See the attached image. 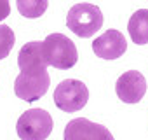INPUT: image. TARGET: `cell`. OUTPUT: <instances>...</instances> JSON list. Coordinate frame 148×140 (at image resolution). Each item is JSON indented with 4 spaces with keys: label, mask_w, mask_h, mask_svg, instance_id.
I'll return each mask as SVG.
<instances>
[{
    "label": "cell",
    "mask_w": 148,
    "mask_h": 140,
    "mask_svg": "<svg viewBox=\"0 0 148 140\" xmlns=\"http://www.w3.org/2000/svg\"><path fill=\"white\" fill-rule=\"evenodd\" d=\"M16 131L21 140H44L52 131V117L44 109H30L19 116Z\"/></svg>",
    "instance_id": "cell-3"
},
{
    "label": "cell",
    "mask_w": 148,
    "mask_h": 140,
    "mask_svg": "<svg viewBox=\"0 0 148 140\" xmlns=\"http://www.w3.org/2000/svg\"><path fill=\"white\" fill-rule=\"evenodd\" d=\"M16 6H18V11L25 18L35 19V18H40L47 11L49 0H16Z\"/></svg>",
    "instance_id": "cell-11"
},
{
    "label": "cell",
    "mask_w": 148,
    "mask_h": 140,
    "mask_svg": "<svg viewBox=\"0 0 148 140\" xmlns=\"http://www.w3.org/2000/svg\"><path fill=\"white\" fill-rule=\"evenodd\" d=\"M49 61L44 53V42L33 40L25 44L18 54V67L21 72H38L47 68Z\"/></svg>",
    "instance_id": "cell-9"
},
{
    "label": "cell",
    "mask_w": 148,
    "mask_h": 140,
    "mask_svg": "<svg viewBox=\"0 0 148 140\" xmlns=\"http://www.w3.org/2000/svg\"><path fill=\"white\" fill-rule=\"evenodd\" d=\"M66 26L82 39L92 37L103 26L101 9L92 4H75L66 14Z\"/></svg>",
    "instance_id": "cell-1"
},
{
    "label": "cell",
    "mask_w": 148,
    "mask_h": 140,
    "mask_svg": "<svg viewBox=\"0 0 148 140\" xmlns=\"http://www.w3.org/2000/svg\"><path fill=\"white\" fill-rule=\"evenodd\" d=\"M89 100V89L77 79H64L56 86L54 103L63 112H77L86 107Z\"/></svg>",
    "instance_id": "cell-4"
},
{
    "label": "cell",
    "mask_w": 148,
    "mask_h": 140,
    "mask_svg": "<svg viewBox=\"0 0 148 140\" xmlns=\"http://www.w3.org/2000/svg\"><path fill=\"white\" fill-rule=\"evenodd\" d=\"M51 84V77L47 74V68L38 70V72H21L16 77L14 91L16 96L25 102H35L42 98Z\"/></svg>",
    "instance_id": "cell-5"
},
{
    "label": "cell",
    "mask_w": 148,
    "mask_h": 140,
    "mask_svg": "<svg viewBox=\"0 0 148 140\" xmlns=\"http://www.w3.org/2000/svg\"><path fill=\"white\" fill-rule=\"evenodd\" d=\"M11 14V4L9 0H0V21H4Z\"/></svg>",
    "instance_id": "cell-13"
},
{
    "label": "cell",
    "mask_w": 148,
    "mask_h": 140,
    "mask_svg": "<svg viewBox=\"0 0 148 140\" xmlns=\"http://www.w3.org/2000/svg\"><path fill=\"white\" fill-rule=\"evenodd\" d=\"M14 42H16V37L12 28L7 25H0V60L9 56L11 49L14 47Z\"/></svg>",
    "instance_id": "cell-12"
},
{
    "label": "cell",
    "mask_w": 148,
    "mask_h": 140,
    "mask_svg": "<svg viewBox=\"0 0 148 140\" xmlns=\"http://www.w3.org/2000/svg\"><path fill=\"white\" fill-rule=\"evenodd\" d=\"M44 53L51 67L58 70H68L79 60L77 47L66 35L51 33L44 40Z\"/></svg>",
    "instance_id": "cell-2"
},
{
    "label": "cell",
    "mask_w": 148,
    "mask_h": 140,
    "mask_svg": "<svg viewBox=\"0 0 148 140\" xmlns=\"http://www.w3.org/2000/svg\"><path fill=\"white\" fill-rule=\"evenodd\" d=\"M80 138H89V140H113L112 131H108L105 126H101L98 123H91L86 117L73 119L64 128V140H80Z\"/></svg>",
    "instance_id": "cell-7"
},
{
    "label": "cell",
    "mask_w": 148,
    "mask_h": 140,
    "mask_svg": "<svg viewBox=\"0 0 148 140\" xmlns=\"http://www.w3.org/2000/svg\"><path fill=\"white\" fill-rule=\"evenodd\" d=\"M92 51L103 60H117L127 51V42L119 30L110 28L92 42Z\"/></svg>",
    "instance_id": "cell-8"
},
{
    "label": "cell",
    "mask_w": 148,
    "mask_h": 140,
    "mask_svg": "<svg viewBox=\"0 0 148 140\" xmlns=\"http://www.w3.org/2000/svg\"><path fill=\"white\" fill-rule=\"evenodd\" d=\"M115 93L125 103H138L146 93V81L143 74L138 70L124 72L115 82Z\"/></svg>",
    "instance_id": "cell-6"
},
{
    "label": "cell",
    "mask_w": 148,
    "mask_h": 140,
    "mask_svg": "<svg viewBox=\"0 0 148 140\" xmlns=\"http://www.w3.org/2000/svg\"><path fill=\"white\" fill-rule=\"evenodd\" d=\"M127 32L134 44H148V9H139L131 16L127 23Z\"/></svg>",
    "instance_id": "cell-10"
}]
</instances>
